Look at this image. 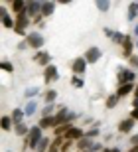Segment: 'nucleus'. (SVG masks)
Wrapping results in <instances>:
<instances>
[{"label": "nucleus", "mask_w": 138, "mask_h": 152, "mask_svg": "<svg viewBox=\"0 0 138 152\" xmlns=\"http://www.w3.org/2000/svg\"><path fill=\"white\" fill-rule=\"evenodd\" d=\"M132 107H134V109H138V99H134V101H132Z\"/></svg>", "instance_id": "nucleus-43"}, {"label": "nucleus", "mask_w": 138, "mask_h": 152, "mask_svg": "<svg viewBox=\"0 0 138 152\" xmlns=\"http://www.w3.org/2000/svg\"><path fill=\"white\" fill-rule=\"evenodd\" d=\"M0 14H2V26H4V28H12V30H14V26H16V18L10 16V12H8L6 6L0 8Z\"/></svg>", "instance_id": "nucleus-10"}, {"label": "nucleus", "mask_w": 138, "mask_h": 152, "mask_svg": "<svg viewBox=\"0 0 138 152\" xmlns=\"http://www.w3.org/2000/svg\"><path fill=\"white\" fill-rule=\"evenodd\" d=\"M95 6H97V8H99L101 12H109L110 2H109V0H97V2H95Z\"/></svg>", "instance_id": "nucleus-28"}, {"label": "nucleus", "mask_w": 138, "mask_h": 152, "mask_svg": "<svg viewBox=\"0 0 138 152\" xmlns=\"http://www.w3.org/2000/svg\"><path fill=\"white\" fill-rule=\"evenodd\" d=\"M130 118H134V121H138V109H132V113H130Z\"/></svg>", "instance_id": "nucleus-40"}, {"label": "nucleus", "mask_w": 138, "mask_h": 152, "mask_svg": "<svg viewBox=\"0 0 138 152\" xmlns=\"http://www.w3.org/2000/svg\"><path fill=\"white\" fill-rule=\"evenodd\" d=\"M103 150H105V148H103V144H101V142H95V144L89 148L87 152H103Z\"/></svg>", "instance_id": "nucleus-35"}, {"label": "nucleus", "mask_w": 138, "mask_h": 152, "mask_svg": "<svg viewBox=\"0 0 138 152\" xmlns=\"http://www.w3.org/2000/svg\"><path fill=\"white\" fill-rule=\"evenodd\" d=\"M12 124H14V121H12V117H2V121H0V126H2V130L4 132H10L12 130Z\"/></svg>", "instance_id": "nucleus-25"}, {"label": "nucleus", "mask_w": 138, "mask_h": 152, "mask_svg": "<svg viewBox=\"0 0 138 152\" xmlns=\"http://www.w3.org/2000/svg\"><path fill=\"white\" fill-rule=\"evenodd\" d=\"M130 144H132V146H138V134L130 136Z\"/></svg>", "instance_id": "nucleus-39"}, {"label": "nucleus", "mask_w": 138, "mask_h": 152, "mask_svg": "<svg viewBox=\"0 0 138 152\" xmlns=\"http://www.w3.org/2000/svg\"><path fill=\"white\" fill-rule=\"evenodd\" d=\"M42 4H44V2H38V0H28V16L32 18H36V16H39V14H42Z\"/></svg>", "instance_id": "nucleus-8"}, {"label": "nucleus", "mask_w": 138, "mask_h": 152, "mask_svg": "<svg viewBox=\"0 0 138 152\" xmlns=\"http://www.w3.org/2000/svg\"><path fill=\"white\" fill-rule=\"evenodd\" d=\"M36 111H38V101H34V99L26 101V107H24V113H26V117H32Z\"/></svg>", "instance_id": "nucleus-21"}, {"label": "nucleus", "mask_w": 138, "mask_h": 152, "mask_svg": "<svg viewBox=\"0 0 138 152\" xmlns=\"http://www.w3.org/2000/svg\"><path fill=\"white\" fill-rule=\"evenodd\" d=\"M39 93V87H28L26 91H24V97H26L28 101H30V99H34V97L38 95Z\"/></svg>", "instance_id": "nucleus-27"}, {"label": "nucleus", "mask_w": 138, "mask_h": 152, "mask_svg": "<svg viewBox=\"0 0 138 152\" xmlns=\"http://www.w3.org/2000/svg\"><path fill=\"white\" fill-rule=\"evenodd\" d=\"M85 152H87V150H85Z\"/></svg>", "instance_id": "nucleus-46"}, {"label": "nucleus", "mask_w": 138, "mask_h": 152, "mask_svg": "<svg viewBox=\"0 0 138 152\" xmlns=\"http://www.w3.org/2000/svg\"><path fill=\"white\" fill-rule=\"evenodd\" d=\"M57 79H59V71H57V67L51 63V65H47V67L44 69V81L45 83H53Z\"/></svg>", "instance_id": "nucleus-5"}, {"label": "nucleus", "mask_w": 138, "mask_h": 152, "mask_svg": "<svg viewBox=\"0 0 138 152\" xmlns=\"http://www.w3.org/2000/svg\"><path fill=\"white\" fill-rule=\"evenodd\" d=\"M101 134V130L99 126H91L89 130H85V136H89V138H97V136Z\"/></svg>", "instance_id": "nucleus-30"}, {"label": "nucleus", "mask_w": 138, "mask_h": 152, "mask_svg": "<svg viewBox=\"0 0 138 152\" xmlns=\"http://www.w3.org/2000/svg\"><path fill=\"white\" fill-rule=\"evenodd\" d=\"M71 85L75 87V89H81V87H85V83H83V79L79 77V75H73V77H71Z\"/></svg>", "instance_id": "nucleus-31"}, {"label": "nucleus", "mask_w": 138, "mask_h": 152, "mask_svg": "<svg viewBox=\"0 0 138 152\" xmlns=\"http://www.w3.org/2000/svg\"><path fill=\"white\" fill-rule=\"evenodd\" d=\"M10 8H12V12L18 16V14H24V12L28 10V2H24V0H12Z\"/></svg>", "instance_id": "nucleus-15"}, {"label": "nucleus", "mask_w": 138, "mask_h": 152, "mask_svg": "<svg viewBox=\"0 0 138 152\" xmlns=\"http://www.w3.org/2000/svg\"><path fill=\"white\" fill-rule=\"evenodd\" d=\"M26 42H28V45H30L32 50L42 51V48H44V44H45V38L39 34V32H30L28 38H26Z\"/></svg>", "instance_id": "nucleus-3"}, {"label": "nucleus", "mask_w": 138, "mask_h": 152, "mask_svg": "<svg viewBox=\"0 0 138 152\" xmlns=\"http://www.w3.org/2000/svg\"><path fill=\"white\" fill-rule=\"evenodd\" d=\"M51 115H53V105H45L42 109V117H51Z\"/></svg>", "instance_id": "nucleus-33"}, {"label": "nucleus", "mask_w": 138, "mask_h": 152, "mask_svg": "<svg viewBox=\"0 0 138 152\" xmlns=\"http://www.w3.org/2000/svg\"><path fill=\"white\" fill-rule=\"evenodd\" d=\"M34 61L45 69L47 65H51V56L47 51H38V53H34Z\"/></svg>", "instance_id": "nucleus-9"}, {"label": "nucleus", "mask_w": 138, "mask_h": 152, "mask_svg": "<svg viewBox=\"0 0 138 152\" xmlns=\"http://www.w3.org/2000/svg\"><path fill=\"white\" fill-rule=\"evenodd\" d=\"M134 48H136V45H134L132 36H128V34H126V39H124V44H122V57H124V59H130V57L134 56V53H132Z\"/></svg>", "instance_id": "nucleus-6"}, {"label": "nucleus", "mask_w": 138, "mask_h": 152, "mask_svg": "<svg viewBox=\"0 0 138 152\" xmlns=\"http://www.w3.org/2000/svg\"><path fill=\"white\" fill-rule=\"evenodd\" d=\"M44 99H45V105H53L55 99H57V91H55V89H45Z\"/></svg>", "instance_id": "nucleus-22"}, {"label": "nucleus", "mask_w": 138, "mask_h": 152, "mask_svg": "<svg viewBox=\"0 0 138 152\" xmlns=\"http://www.w3.org/2000/svg\"><path fill=\"white\" fill-rule=\"evenodd\" d=\"M136 89V83H118V89H116V95L120 97H126L128 93H132V91Z\"/></svg>", "instance_id": "nucleus-14"}, {"label": "nucleus", "mask_w": 138, "mask_h": 152, "mask_svg": "<svg viewBox=\"0 0 138 152\" xmlns=\"http://www.w3.org/2000/svg\"><path fill=\"white\" fill-rule=\"evenodd\" d=\"M136 73L134 71H128V69H120L118 71V83H134Z\"/></svg>", "instance_id": "nucleus-13"}, {"label": "nucleus", "mask_w": 138, "mask_h": 152, "mask_svg": "<svg viewBox=\"0 0 138 152\" xmlns=\"http://www.w3.org/2000/svg\"><path fill=\"white\" fill-rule=\"evenodd\" d=\"M10 117H12V121H14V126H16V124H22V123H24V117H26V113H24V109H14Z\"/></svg>", "instance_id": "nucleus-18"}, {"label": "nucleus", "mask_w": 138, "mask_h": 152, "mask_svg": "<svg viewBox=\"0 0 138 152\" xmlns=\"http://www.w3.org/2000/svg\"><path fill=\"white\" fill-rule=\"evenodd\" d=\"M124 39H126V34H122V32H116L115 34V38H112V42H115V44H124Z\"/></svg>", "instance_id": "nucleus-32"}, {"label": "nucleus", "mask_w": 138, "mask_h": 152, "mask_svg": "<svg viewBox=\"0 0 138 152\" xmlns=\"http://www.w3.org/2000/svg\"><path fill=\"white\" fill-rule=\"evenodd\" d=\"M55 2H44V4H42V16L44 18H47V16H51V14H53L55 12Z\"/></svg>", "instance_id": "nucleus-20"}, {"label": "nucleus", "mask_w": 138, "mask_h": 152, "mask_svg": "<svg viewBox=\"0 0 138 152\" xmlns=\"http://www.w3.org/2000/svg\"><path fill=\"white\" fill-rule=\"evenodd\" d=\"M134 36L138 38V24H134Z\"/></svg>", "instance_id": "nucleus-42"}, {"label": "nucleus", "mask_w": 138, "mask_h": 152, "mask_svg": "<svg viewBox=\"0 0 138 152\" xmlns=\"http://www.w3.org/2000/svg\"><path fill=\"white\" fill-rule=\"evenodd\" d=\"M44 138V130L39 129L38 124H34V126H30V134H28L26 142H24V148H32V150H36V146L39 144V140Z\"/></svg>", "instance_id": "nucleus-1"}, {"label": "nucleus", "mask_w": 138, "mask_h": 152, "mask_svg": "<svg viewBox=\"0 0 138 152\" xmlns=\"http://www.w3.org/2000/svg\"><path fill=\"white\" fill-rule=\"evenodd\" d=\"M14 134H16V136H28V134H30V126H28L26 123L16 124V126H14Z\"/></svg>", "instance_id": "nucleus-23"}, {"label": "nucleus", "mask_w": 138, "mask_h": 152, "mask_svg": "<svg viewBox=\"0 0 138 152\" xmlns=\"http://www.w3.org/2000/svg\"><path fill=\"white\" fill-rule=\"evenodd\" d=\"M134 99H138V83H136V89H134Z\"/></svg>", "instance_id": "nucleus-44"}, {"label": "nucleus", "mask_w": 138, "mask_h": 152, "mask_svg": "<svg viewBox=\"0 0 138 152\" xmlns=\"http://www.w3.org/2000/svg\"><path fill=\"white\" fill-rule=\"evenodd\" d=\"M28 48H30V45H28L26 38H24V42H20V44H18V50H28Z\"/></svg>", "instance_id": "nucleus-38"}, {"label": "nucleus", "mask_w": 138, "mask_h": 152, "mask_svg": "<svg viewBox=\"0 0 138 152\" xmlns=\"http://www.w3.org/2000/svg\"><path fill=\"white\" fill-rule=\"evenodd\" d=\"M118 99H120V97L116 95V93L109 95V97H107V103H105V105H107V109H115L116 105H118Z\"/></svg>", "instance_id": "nucleus-26"}, {"label": "nucleus", "mask_w": 138, "mask_h": 152, "mask_svg": "<svg viewBox=\"0 0 138 152\" xmlns=\"http://www.w3.org/2000/svg\"><path fill=\"white\" fill-rule=\"evenodd\" d=\"M0 67L4 69L6 73H12V71H14V63H12V61H8V59H2V63H0Z\"/></svg>", "instance_id": "nucleus-29"}, {"label": "nucleus", "mask_w": 138, "mask_h": 152, "mask_svg": "<svg viewBox=\"0 0 138 152\" xmlns=\"http://www.w3.org/2000/svg\"><path fill=\"white\" fill-rule=\"evenodd\" d=\"M87 59H85V57H75V59H73V63H71V71L75 75H83L85 73V71H87Z\"/></svg>", "instance_id": "nucleus-4"}, {"label": "nucleus", "mask_w": 138, "mask_h": 152, "mask_svg": "<svg viewBox=\"0 0 138 152\" xmlns=\"http://www.w3.org/2000/svg\"><path fill=\"white\" fill-rule=\"evenodd\" d=\"M126 18H128V22H134V20L138 18V2H130V4H128Z\"/></svg>", "instance_id": "nucleus-19"}, {"label": "nucleus", "mask_w": 138, "mask_h": 152, "mask_svg": "<svg viewBox=\"0 0 138 152\" xmlns=\"http://www.w3.org/2000/svg\"><path fill=\"white\" fill-rule=\"evenodd\" d=\"M134 45H136V48H138V38H136V42H134Z\"/></svg>", "instance_id": "nucleus-45"}, {"label": "nucleus", "mask_w": 138, "mask_h": 152, "mask_svg": "<svg viewBox=\"0 0 138 152\" xmlns=\"http://www.w3.org/2000/svg\"><path fill=\"white\" fill-rule=\"evenodd\" d=\"M38 126L42 130L50 129V126H53V129H55V115H51V117H42V118H39V123H38Z\"/></svg>", "instance_id": "nucleus-16"}, {"label": "nucleus", "mask_w": 138, "mask_h": 152, "mask_svg": "<svg viewBox=\"0 0 138 152\" xmlns=\"http://www.w3.org/2000/svg\"><path fill=\"white\" fill-rule=\"evenodd\" d=\"M83 136H85V132H83L81 129H79V126H71V129L67 130V134L63 136V138H65V140H81Z\"/></svg>", "instance_id": "nucleus-11"}, {"label": "nucleus", "mask_w": 138, "mask_h": 152, "mask_svg": "<svg viewBox=\"0 0 138 152\" xmlns=\"http://www.w3.org/2000/svg\"><path fill=\"white\" fill-rule=\"evenodd\" d=\"M30 20H32V18L28 16V12L18 14V16H16V26H14V32H16V34H20V36H24V38H28V34H30V32H26V28L32 24Z\"/></svg>", "instance_id": "nucleus-2"}, {"label": "nucleus", "mask_w": 138, "mask_h": 152, "mask_svg": "<svg viewBox=\"0 0 138 152\" xmlns=\"http://www.w3.org/2000/svg\"><path fill=\"white\" fill-rule=\"evenodd\" d=\"M75 144H77V150L85 152V150H89V148L93 146L95 142H93V138H89V136H83L81 140H77V142H75Z\"/></svg>", "instance_id": "nucleus-17"}, {"label": "nucleus", "mask_w": 138, "mask_h": 152, "mask_svg": "<svg viewBox=\"0 0 138 152\" xmlns=\"http://www.w3.org/2000/svg\"><path fill=\"white\" fill-rule=\"evenodd\" d=\"M103 152H120V148H118V146H112V148H105Z\"/></svg>", "instance_id": "nucleus-41"}, {"label": "nucleus", "mask_w": 138, "mask_h": 152, "mask_svg": "<svg viewBox=\"0 0 138 152\" xmlns=\"http://www.w3.org/2000/svg\"><path fill=\"white\" fill-rule=\"evenodd\" d=\"M128 65H130L132 69H138V56H136V53H134V56L128 59Z\"/></svg>", "instance_id": "nucleus-36"}, {"label": "nucleus", "mask_w": 138, "mask_h": 152, "mask_svg": "<svg viewBox=\"0 0 138 152\" xmlns=\"http://www.w3.org/2000/svg\"><path fill=\"white\" fill-rule=\"evenodd\" d=\"M115 34H116L115 30H110V28H105V36H107V38H110V39H112V38H115Z\"/></svg>", "instance_id": "nucleus-37"}, {"label": "nucleus", "mask_w": 138, "mask_h": 152, "mask_svg": "<svg viewBox=\"0 0 138 152\" xmlns=\"http://www.w3.org/2000/svg\"><path fill=\"white\" fill-rule=\"evenodd\" d=\"M51 148V140L47 138V136H44L42 140H39V144L36 146V152H47Z\"/></svg>", "instance_id": "nucleus-24"}, {"label": "nucleus", "mask_w": 138, "mask_h": 152, "mask_svg": "<svg viewBox=\"0 0 138 152\" xmlns=\"http://www.w3.org/2000/svg\"><path fill=\"white\" fill-rule=\"evenodd\" d=\"M101 56H103V53H101L99 48H97V45H91V48L85 51V56H83V57L87 59V63H97L101 59Z\"/></svg>", "instance_id": "nucleus-7"}, {"label": "nucleus", "mask_w": 138, "mask_h": 152, "mask_svg": "<svg viewBox=\"0 0 138 152\" xmlns=\"http://www.w3.org/2000/svg\"><path fill=\"white\" fill-rule=\"evenodd\" d=\"M71 148H73V140H65L63 146L59 148V152H71Z\"/></svg>", "instance_id": "nucleus-34"}, {"label": "nucleus", "mask_w": 138, "mask_h": 152, "mask_svg": "<svg viewBox=\"0 0 138 152\" xmlns=\"http://www.w3.org/2000/svg\"><path fill=\"white\" fill-rule=\"evenodd\" d=\"M134 124H136V121H134V118H130V117L122 118L120 123H118V132H132V130H134Z\"/></svg>", "instance_id": "nucleus-12"}]
</instances>
